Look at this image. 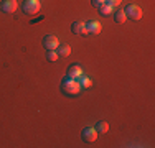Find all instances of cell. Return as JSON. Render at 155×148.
I'll use <instances>...</instances> for the list:
<instances>
[{
	"mask_svg": "<svg viewBox=\"0 0 155 148\" xmlns=\"http://www.w3.org/2000/svg\"><path fill=\"white\" fill-rule=\"evenodd\" d=\"M61 91L66 95H79L81 86L78 82V79H71V77H64L61 82Z\"/></svg>",
	"mask_w": 155,
	"mask_h": 148,
	"instance_id": "6da1fadb",
	"label": "cell"
},
{
	"mask_svg": "<svg viewBox=\"0 0 155 148\" xmlns=\"http://www.w3.org/2000/svg\"><path fill=\"white\" fill-rule=\"evenodd\" d=\"M21 8L27 15H36L41 8V3H40V0H25Z\"/></svg>",
	"mask_w": 155,
	"mask_h": 148,
	"instance_id": "7a4b0ae2",
	"label": "cell"
},
{
	"mask_svg": "<svg viewBox=\"0 0 155 148\" xmlns=\"http://www.w3.org/2000/svg\"><path fill=\"white\" fill-rule=\"evenodd\" d=\"M124 12H125V17L130 18V20H134V21H137V20L142 18V8H140L139 5H134V3H130V5L125 7Z\"/></svg>",
	"mask_w": 155,
	"mask_h": 148,
	"instance_id": "3957f363",
	"label": "cell"
},
{
	"mask_svg": "<svg viewBox=\"0 0 155 148\" xmlns=\"http://www.w3.org/2000/svg\"><path fill=\"white\" fill-rule=\"evenodd\" d=\"M81 137H83V140L86 143H94L96 140H97V130L93 127H86L81 132Z\"/></svg>",
	"mask_w": 155,
	"mask_h": 148,
	"instance_id": "277c9868",
	"label": "cell"
},
{
	"mask_svg": "<svg viewBox=\"0 0 155 148\" xmlns=\"http://www.w3.org/2000/svg\"><path fill=\"white\" fill-rule=\"evenodd\" d=\"M41 43H43V46H45V50H48V51H50V50H56V48L60 46V40H58L54 35L43 36Z\"/></svg>",
	"mask_w": 155,
	"mask_h": 148,
	"instance_id": "5b68a950",
	"label": "cell"
},
{
	"mask_svg": "<svg viewBox=\"0 0 155 148\" xmlns=\"http://www.w3.org/2000/svg\"><path fill=\"white\" fill-rule=\"evenodd\" d=\"M17 8H18L17 0H3L0 3V10H3L5 13H15Z\"/></svg>",
	"mask_w": 155,
	"mask_h": 148,
	"instance_id": "8992f818",
	"label": "cell"
},
{
	"mask_svg": "<svg viewBox=\"0 0 155 148\" xmlns=\"http://www.w3.org/2000/svg\"><path fill=\"white\" fill-rule=\"evenodd\" d=\"M86 30H87V35H99L101 33V23L99 21H96V20H89V21H86Z\"/></svg>",
	"mask_w": 155,
	"mask_h": 148,
	"instance_id": "52a82bcc",
	"label": "cell"
},
{
	"mask_svg": "<svg viewBox=\"0 0 155 148\" xmlns=\"http://www.w3.org/2000/svg\"><path fill=\"white\" fill-rule=\"evenodd\" d=\"M71 31L74 35H87V30H86V21H74L71 25Z\"/></svg>",
	"mask_w": 155,
	"mask_h": 148,
	"instance_id": "ba28073f",
	"label": "cell"
},
{
	"mask_svg": "<svg viewBox=\"0 0 155 148\" xmlns=\"http://www.w3.org/2000/svg\"><path fill=\"white\" fill-rule=\"evenodd\" d=\"M83 76V69H81L79 64H71L68 69V77H71V79H79V77Z\"/></svg>",
	"mask_w": 155,
	"mask_h": 148,
	"instance_id": "9c48e42d",
	"label": "cell"
},
{
	"mask_svg": "<svg viewBox=\"0 0 155 148\" xmlns=\"http://www.w3.org/2000/svg\"><path fill=\"white\" fill-rule=\"evenodd\" d=\"M99 8V13L102 15V17H109V15L114 13V7L109 5V3H102L101 7H97Z\"/></svg>",
	"mask_w": 155,
	"mask_h": 148,
	"instance_id": "30bf717a",
	"label": "cell"
},
{
	"mask_svg": "<svg viewBox=\"0 0 155 148\" xmlns=\"http://www.w3.org/2000/svg\"><path fill=\"white\" fill-rule=\"evenodd\" d=\"M56 53H58V56L66 58V56L71 54V46H69V44H60V46L56 48Z\"/></svg>",
	"mask_w": 155,
	"mask_h": 148,
	"instance_id": "8fae6325",
	"label": "cell"
},
{
	"mask_svg": "<svg viewBox=\"0 0 155 148\" xmlns=\"http://www.w3.org/2000/svg\"><path fill=\"white\" fill-rule=\"evenodd\" d=\"M114 20H116V23H119V25L125 23L127 17H125V12H124L122 8H119V10H116V12H114Z\"/></svg>",
	"mask_w": 155,
	"mask_h": 148,
	"instance_id": "7c38bea8",
	"label": "cell"
},
{
	"mask_svg": "<svg viewBox=\"0 0 155 148\" xmlns=\"http://www.w3.org/2000/svg\"><path fill=\"white\" fill-rule=\"evenodd\" d=\"M94 128L97 130V133H107L109 132V124H107V122H104V120H101V122L96 124Z\"/></svg>",
	"mask_w": 155,
	"mask_h": 148,
	"instance_id": "4fadbf2b",
	"label": "cell"
},
{
	"mask_svg": "<svg viewBox=\"0 0 155 148\" xmlns=\"http://www.w3.org/2000/svg\"><path fill=\"white\" fill-rule=\"evenodd\" d=\"M78 82H79L81 89H89V87H91V84H93V82H91V79H89V77H87V76H84V74L79 77V79H78Z\"/></svg>",
	"mask_w": 155,
	"mask_h": 148,
	"instance_id": "5bb4252c",
	"label": "cell"
},
{
	"mask_svg": "<svg viewBox=\"0 0 155 148\" xmlns=\"http://www.w3.org/2000/svg\"><path fill=\"white\" fill-rule=\"evenodd\" d=\"M58 58H60V56H58L56 50H50V51L46 53V59H48L50 63H54V61H58Z\"/></svg>",
	"mask_w": 155,
	"mask_h": 148,
	"instance_id": "9a60e30c",
	"label": "cell"
},
{
	"mask_svg": "<svg viewBox=\"0 0 155 148\" xmlns=\"http://www.w3.org/2000/svg\"><path fill=\"white\" fill-rule=\"evenodd\" d=\"M120 2H122V0H106V3L112 5L114 8H116V7H119V5H120Z\"/></svg>",
	"mask_w": 155,
	"mask_h": 148,
	"instance_id": "2e32d148",
	"label": "cell"
},
{
	"mask_svg": "<svg viewBox=\"0 0 155 148\" xmlns=\"http://www.w3.org/2000/svg\"><path fill=\"white\" fill-rule=\"evenodd\" d=\"M91 3H93L94 7H101L102 3H106V0H91Z\"/></svg>",
	"mask_w": 155,
	"mask_h": 148,
	"instance_id": "e0dca14e",
	"label": "cell"
}]
</instances>
